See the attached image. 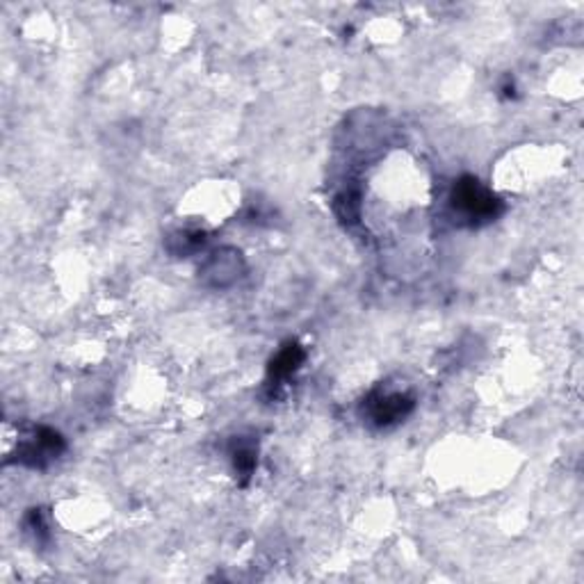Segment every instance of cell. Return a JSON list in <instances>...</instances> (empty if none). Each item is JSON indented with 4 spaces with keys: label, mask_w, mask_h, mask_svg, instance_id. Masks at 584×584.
<instances>
[{
    "label": "cell",
    "mask_w": 584,
    "mask_h": 584,
    "mask_svg": "<svg viewBox=\"0 0 584 584\" xmlns=\"http://www.w3.org/2000/svg\"><path fill=\"white\" fill-rule=\"evenodd\" d=\"M452 208L468 221H491L502 211L500 199L479 183L475 176H461L454 183Z\"/></svg>",
    "instance_id": "obj_1"
},
{
    "label": "cell",
    "mask_w": 584,
    "mask_h": 584,
    "mask_svg": "<svg viewBox=\"0 0 584 584\" xmlns=\"http://www.w3.org/2000/svg\"><path fill=\"white\" fill-rule=\"evenodd\" d=\"M62 450L64 438L60 436L58 432H53V429L42 427V429L32 434L30 441H26L21 448H19V461L28 463L32 468H42L51 459L58 457Z\"/></svg>",
    "instance_id": "obj_2"
},
{
    "label": "cell",
    "mask_w": 584,
    "mask_h": 584,
    "mask_svg": "<svg viewBox=\"0 0 584 584\" xmlns=\"http://www.w3.org/2000/svg\"><path fill=\"white\" fill-rule=\"evenodd\" d=\"M411 409H413V397L402 393L377 395L374 402H370V416L380 427L402 420L409 416Z\"/></svg>",
    "instance_id": "obj_3"
},
{
    "label": "cell",
    "mask_w": 584,
    "mask_h": 584,
    "mask_svg": "<svg viewBox=\"0 0 584 584\" xmlns=\"http://www.w3.org/2000/svg\"><path fill=\"white\" fill-rule=\"evenodd\" d=\"M205 276L211 279L212 285H224L233 284L240 276V253L236 252H217L208 265H205Z\"/></svg>",
    "instance_id": "obj_4"
},
{
    "label": "cell",
    "mask_w": 584,
    "mask_h": 584,
    "mask_svg": "<svg viewBox=\"0 0 584 584\" xmlns=\"http://www.w3.org/2000/svg\"><path fill=\"white\" fill-rule=\"evenodd\" d=\"M304 349H301L297 342H290V345H285V348L272 358V364H269V377L279 381L290 377V374H295L297 370L301 368V364H304Z\"/></svg>",
    "instance_id": "obj_5"
},
{
    "label": "cell",
    "mask_w": 584,
    "mask_h": 584,
    "mask_svg": "<svg viewBox=\"0 0 584 584\" xmlns=\"http://www.w3.org/2000/svg\"><path fill=\"white\" fill-rule=\"evenodd\" d=\"M233 457V466L244 479L252 477L253 468H256V448H253L252 443H244L243 438H237V443L233 445L231 450Z\"/></svg>",
    "instance_id": "obj_6"
},
{
    "label": "cell",
    "mask_w": 584,
    "mask_h": 584,
    "mask_svg": "<svg viewBox=\"0 0 584 584\" xmlns=\"http://www.w3.org/2000/svg\"><path fill=\"white\" fill-rule=\"evenodd\" d=\"M333 211H336V215L340 217L342 221H348V224L356 221L358 215H361V196H358V192L356 190L340 192V195L336 196Z\"/></svg>",
    "instance_id": "obj_7"
}]
</instances>
